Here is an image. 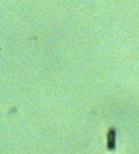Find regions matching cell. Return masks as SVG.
I'll return each mask as SVG.
<instances>
[{"label": "cell", "mask_w": 139, "mask_h": 154, "mask_svg": "<svg viewBox=\"0 0 139 154\" xmlns=\"http://www.w3.org/2000/svg\"><path fill=\"white\" fill-rule=\"evenodd\" d=\"M107 148L109 151H114L116 148V129L115 128H109L107 134Z\"/></svg>", "instance_id": "obj_1"}]
</instances>
